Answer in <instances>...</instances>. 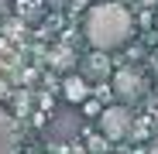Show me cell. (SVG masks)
Here are the masks:
<instances>
[{"mask_svg":"<svg viewBox=\"0 0 158 154\" xmlns=\"http://www.w3.org/2000/svg\"><path fill=\"white\" fill-rule=\"evenodd\" d=\"M83 34H86L93 51L110 55V51H117L131 41V34H134V14L124 4H117V0H100V4H93L86 10Z\"/></svg>","mask_w":158,"mask_h":154,"instance_id":"6da1fadb","label":"cell"},{"mask_svg":"<svg viewBox=\"0 0 158 154\" xmlns=\"http://www.w3.org/2000/svg\"><path fill=\"white\" fill-rule=\"evenodd\" d=\"M110 82H114V96L124 103H138L144 93H148V79L141 75V69H114V75H110Z\"/></svg>","mask_w":158,"mask_h":154,"instance_id":"7a4b0ae2","label":"cell"},{"mask_svg":"<svg viewBox=\"0 0 158 154\" xmlns=\"http://www.w3.org/2000/svg\"><path fill=\"white\" fill-rule=\"evenodd\" d=\"M131 123H134V116H131V110L124 106V103H117V106H107L100 113V134L107 140H124L131 134Z\"/></svg>","mask_w":158,"mask_h":154,"instance_id":"3957f363","label":"cell"},{"mask_svg":"<svg viewBox=\"0 0 158 154\" xmlns=\"http://www.w3.org/2000/svg\"><path fill=\"white\" fill-rule=\"evenodd\" d=\"M21 134H17V120L0 106V154H17Z\"/></svg>","mask_w":158,"mask_h":154,"instance_id":"277c9868","label":"cell"},{"mask_svg":"<svg viewBox=\"0 0 158 154\" xmlns=\"http://www.w3.org/2000/svg\"><path fill=\"white\" fill-rule=\"evenodd\" d=\"M79 75H83L86 82H103L107 75H114V72H110V58L103 55V51H93V55H89V58L83 62Z\"/></svg>","mask_w":158,"mask_h":154,"instance_id":"5b68a950","label":"cell"},{"mask_svg":"<svg viewBox=\"0 0 158 154\" xmlns=\"http://www.w3.org/2000/svg\"><path fill=\"white\" fill-rule=\"evenodd\" d=\"M55 140H69L79 134V113L76 110H59L55 113V123H52V130H48Z\"/></svg>","mask_w":158,"mask_h":154,"instance_id":"8992f818","label":"cell"},{"mask_svg":"<svg viewBox=\"0 0 158 154\" xmlns=\"http://www.w3.org/2000/svg\"><path fill=\"white\" fill-rule=\"evenodd\" d=\"M62 96H65V103H83V99L89 96V82L83 79V75H65Z\"/></svg>","mask_w":158,"mask_h":154,"instance_id":"52a82bcc","label":"cell"},{"mask_svg":"<svg viewBox=\"0 0 158 154\" xmlns=\"http://www.w3.org/2000/svg\"><path fill=\"white\" fill-rule=\"evenodd\" d=\"M151 151H155V154H158V140H155V144H151Z\"/></svg>","mask_w":158,"mask_h":154,"instance_id":"ba28073f","label":"cell"},{"mask_svg":"<svg viewBox=\"0 0 158 154\" xmlns=\"http://www.w3.org/2000/svg\"><path fill=\"white\" fill-rule=\"evenodd\" d=\"M155 28H158V14H155Z\"/></svg>","mask_w":158,"mask_h":154,"instance_id":"9c48e42d","label":"cell"}]
</instances>
